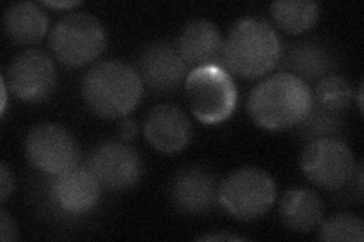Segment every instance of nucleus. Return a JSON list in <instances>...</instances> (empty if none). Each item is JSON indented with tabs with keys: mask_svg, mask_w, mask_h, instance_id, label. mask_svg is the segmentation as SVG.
Wrapping results in <instances>:
<instances>
[{
	"mask_svg": "<svg viewBox=\"0 0 364 242\" xmlns=\"http://www.w3.org/2000/svg\"><path fill=\"white\" fill-rule=\"evenodd\" d=\"M278 65H281V72L299 77L304 82H313L333 75L337 67V56L323 41L304 40L282 50Z\"/></svg>",
	"mask_w": 364,
	"mask_h": 242,
	"instance_id": "nucleus-15",
	"label": "nucleus"
},
{
	"mask_svg": "<svg viewBox=\"0 0 364 242\" xmlns=\"http://www.w3.org/2000/svg\"><path fill=\"white\" fill-rule=\"evenodd\" d=\"M20 239L18 227L14 221V218L11 216L5 209L0 211V241L9 242Z\"/></svg>",
	"mask_w": 364,
	"mask_h": 242,
	"instance_id": "nucleus-23",
	"label": "nucleus"
},
{
	"mask_svg": "<svg viewBox=\"0 0 364 242\" xmlns=\"http://www.w3.org/2000/svg\"><path fill=\"white\" fill-rule=\"evenodd\" d=\"M282 45L270 23L259 17L237 20L223 40L220 65L231 76L257 79L279 64Z\"/></svg>",
	"mask_w": 364,
	"mask_h": 242,
	"instance_id": "nucleus-1",
	"label": "nucleus"
},
{
	"mask_svg": "<svg viewBox=\"0 0 364 242\" xmlns=\"http://www.w3.org/2000/svg\"><path fill=\"white\" fill-rule=\"evenodd\" d=\"M136 124L132 119H122V121L119 123V140L123 143H131L134 138L136 136Z\"/></svg>",
	"mask_w": 364,
	"mask_h": 242,
	"instance_id": "nucleus-25",
	"label": "nucleus"
},
{
	"mask_svg": "<svg viewBox=\"0 0 364 242\" xmlns=\"http://www.w3.org/2000/svg\"><path fill=\"white\" fill-rule=\"evenodd\" d=\"M44 5H48L50 8H61V9H67V8H73L77 6L79 2H46Z\"/></svg>",
	"mask_w": 364,
	"mask_h": 242,
	"instance_id": "nucleus-27",
	"label": "nucleus"
},
{
	"mask_svg": "<svg viewBox=\"0 0 364 242\" xmlns=\"http://www.w3.org/2000/svg\"><path fill=\"white\" fill-rule=\"evenodd\" d=\"M199 241H245V236H238L234 233H226V232H219V233H205L198 238Z\"/></svg>",
	"mask_w": 364,
	"mask_h": 242,
	"instance_id": "nucleus-26",
	"label": "nucleus"
},
{
	"mask_svg": "<svg viewBox=\"0 0 364 242\" xmlns=\"http://www.w3.org/2000/svg\"><path fill=\"white\" fill-rule=\"evenodd\" d=\"M186 96L195 117L203 124L226 121L237 108V87L220 64L195 67L186 79Z\"/></svg>",
	"mask_w": 364,
	"mask_h": 242,
	"instance_id": "nucleus-4",
	"label": "nucleus"
},
{
	"mask_svg": "<svg viewBox=\"0 0 364 242\" xmlns=\"http://www.w3.org/2000/svg\"><path fill=\"white\" fill-rule=\"evenodd\" d=\"M352 99H354V89L349 80L334 73L317 80L313 93V100L317 106L337 114H343L349 108Z\"/></svg>",
	"mask_w": 364,
	"mask_h": 242,
	"instance_id": "nucleus-20",
	"label": "nucleus"
},
{
	"mask_svg": "<svg viewBox=\"0 0 364 242\" xmlns=\"http://www.w3.org/2000/svg\"><path fill=\"white\" fill-rule=\"evenodd\" d=\"M357 164L352 150L340 138H318L305 144L301 170L313 185L338 191L354 177Z\"/></svg>",
	"mask_w": 364,
	"mask_h": 242,
	"instance_id": "nucleus-7",
	"label": "nucleus"
},
{
	"mask_svg": "<svg viewBox=\"0 0 364 242\" xmlns=\"http://www.w3.org/2000/svg\"><path fill=\"white\" fill-rule=\"evenodd\" d=\"M357 101H358V109H360V112H363V84H360V87H358Z\"/></svg>",
	"mask_w": 364,
	"mask_h": 242,
	"instance_id": "nucleus-29",
	"label": "nucleus"
},
{
	"mask_svg": "<svg viewBox=\"0 0 364 242\" xmlns=\"http://www.w3.org/2000/svg\"><path fill=\"white\" fill-rule=\"evenodd\" d=\"M104 189L124 191L135 187L144 172L143 159L129 143L107 141L90 153L85 165Z\"/></svg>",
	"mask_w": 364,
	"mask_h": 242,
	"instance_id": "nucleus-10",
	"label": "nucleus"
},
{
	"mask_svg": "<svg viewBox=\"0 0 364 242\" xmlns=\"http://www.w3.org/2000/svg\"><path fill=\"white\" fill-rule=\"evenodd\" d=\"M107 32L100 20L88 13L67 14L53 25L49 48L67 67L88 65L105 52Z\"/></svg>",
	"mask_w": 364,
	"mask_h": 242,
	"instance_id": "nucleus-5",
	"label": "nucleus"
},
{
	"mask_svg": "<svg viewBox=\"0 0 364 242\" xmlns=\"http://www.w3.org/2000/svg\"><path fill=\"white\" fill-rule=\"evenodd\" d=\"M135 70L151 93L168 94L179 89L187 79L188 64L172 44L159 41L141 50Z\"/></svg>",
	"mask_w": 364,
	"mask_h": 242,
	"instance_id": "nucleus-11",
	"label": "nucleus"
},
{
	"mask_svg": "<svg viewBox=\"0 0 364 242\" xmlns=\"http://www.w3.org/2000/svg\"><path fill=\"white\" fill-rule=\"evenodd\" d=\"M11 94L28 103L48 100L58 84L52 57L41 50H25L9 62L2 76Z\"/></svg>",
	"mask_w": 364,
	"mask_h": 242,
	"instance_id": "nucleus-9",
	"label": "nucleus"
},
{
	"mask_svg": "<svg viewBox=\"0 0 364 242\" xmlns=\"http://www.w3.org/2000/svg\"><path fill=\"white\" fill-rule=\"evenodd\" d=\"M296 131L301 140L306 143L318 138H340L341 132L345 131V120L341 114L313 105L305 120L296 126Z\"/></svg>",
	"mask_w": 364,
	"mask_h": 242,
	"instance_id": "nucleus-21",
	"label": "nucleus"
},
{
	"mask_svg": "<svg viewBox=\"0 0 364 242\" xmlns=\"http://www.w3.org/2000/svg\"><path fill=\"white\" fill-rule=\"evenodd\" d=\"M318 238L322 241H364V223L358 215L340 212L322 221Z\"/></svg>",
	"mask_w": 364,
	"mask_h": 242,
	"instance_id": "nucleus-22",
	"label": "nucleus"
},
{
	"mask_svg": "<svg viewBox=\"0 0 364 242\" xmlns=\"http://www.w3.org/2000/svg\"><path fill=\"white\" fill-rule=\"evenodd\" d=\"M168 194L175 209L187 215L210 214L220 204L218 179L199 165L181 168L170 182Z\"/></svg>",
	"mask_w": 364,
	"mask_h": 242,
	"instance_id": "nucleus-12",
	"label": "nucleus"
},
{
	"mask_svg": "<svg viewBox=\"0 0 364 242\" xmlns=\"http://www.w3.org/2000/svg\"><path fill=\"white\" fill-rule=\"evenodd\" d=\"M176 49L188 65L220 64L223 37L213 21L205 18L191 20L181 31Z\"/></svg>",
	"mask_w": 364,
	"mask_h": 242,
	"instance_id": "nucleus-16",
	"label": "nucleus"
},
{
	"mask_svg": "<svg viewBox=\"0 0 364 242\" xmlns=\"http://www.w3.org/2000/svg\"><path fill=\"white\" fill-rule=\"evenodd\" d=\"M143 129L147 143L161 153L181 152L190 144L193 136L187 114L170 103H161L147 112Z\"/></svg>",
	"mask_w": 364,
	"mask_h": 242,
	"instance_id": "nucleus-14",
	"label": "nucleus"
},
{
	"mask_svg": "<svg viewBox=\"0 0 364 242\" xmlns=\"http://www.w3.org/2000/svg\"><path fill=\"white\" fill-rule=\"evenodd\" d=\"M14 191V177L9 167L4 163L0 165V200L6 202L8 197Z\"/></svg>",
	"mask_w": 364,
	"mask_h": 242,
	"instance_id": "nucleus-24",
	"label": "nucleus"
},
{
	"mask_svg": "<svg viewBox=\"0 0 364 242\" xmlns=\"http://www.w3.org/2000/svg\"><path fill=\"white\" fill-rule=\"evenodd\" d=\"M143 82L135 68L119 60L95 64L84 75L81 91L85 105L104 120H122L143 97Z\"/></svg>",
	"mask_w": 364,
	"mask_h": 242,
	"instance_id": "nucleus-3",
	"label": "nucleus"
},
{
	"mask_svg": "<svg viewBox=\"0 0 364 242\" xmlns=\"http://www.w3.org/2000/svg\"><path fill=\"white\" fill-rule=\"evenodd\" d=\"M314 105L309 84L279 72L259 82L247 99V114L259 128L286 131L301 124Z\"/></svg>",
	"mask_w": 364,
	"mask_h": 242,
	"instance_id": "nucleus-2",
	"label": "nucleus"
},
{
	"mask_svg": "<svg viewBox=\"0 0 364 242\" xmlns=\"http://www.w3.org/2000/svg\"><path fill=\"white\" fill-rule=\"evenodd\" d=\"M52 177L49 202L56 211L67 216H81L95 209L100 199L102 185L87 167L77 165Z\"/></svg>",
	"mask_w": 364,
	"mask_h": 242,
	"instance_id": "nucleus-13",
	"label": "nucleus"
},
{
	"mask_svg": "<svg viewBox=\"0 0 364 242\" xmlns=\"http://www.w3.org/2000/svg\"><path fill=\"white\" fill-rule=\"evenodd\" d=\"M4 28L11 41L20 45H31L46 37L49 18L37 4L17 2L5 11Z\"/></svg>",
	"mask_w": 364,
	"mask_h": 242,
	"instance_id": "nucleus-18",
	"label": "nucleus"
},
{
	"mask_svg": "<svg viewBox=\"0 0 364 242\" xmlns=\"http://www.w3.org/2000/svg\"><path fill=\"white\" fill-rule=\"evenodd\" d=\"M277 200V185L267 171L242 167L230 172L219 185L223 209L240 221H255L266 215Z\"/></svg>",
	"mask_w": 364,
	"mask_h": 242,
	"instance_id": "nucleus-6",
	"label": "nucleus"
},
{
	"mask_svg": "<svg viewBox=\"0 0 364 242\" xmlns=\"http://www.w3.org/2000/svg\"><path fill=\"white\" fill-rule=\"evenodd\" d=\"M278 212L281 223L291 232L309 233L322 224L325 204L316 191L296 187L282 194Z\"/></svg>",
	"mask_w": 364,
	"mask_h": 242,
	"instance_id": "nucleus-17",
	"label": "nucleus"
},
{
	"mask_svg": "<svg viewBox=\"0 0 364 242\" xmlns=\"http://www.w3.org/2000/svg\"><path fill=\"white\" fill-rule=\"evenodd\" d=\"M6 99H8V87L5 84V80L2 79V114L6 111Z\"/></svg>",
	"mask_w": 364,
	"mask_h": 242,
	"instance_id": "nucleus-28",
	"label": "nucleus"
},
{
	"mask_svg": "<svg viewBox=\"0 0 364 242\" xmlns=\"http://www.w3.org/2000/svg\"><path fill=\"white\" fill-rule=\"evenodd\" d=\"M270 16L281 31L299 35L316 26L321 5L311 0H278L270 5Z\"/></svg>",
	"mask_w": 364,
	"mask_h": 242,
	"instance_id": "nucleus-19",
	"label": "nucleus"
},
{
	"mask_svg": "<svg viewBox=\"0 0 364 242\" xmlns=\"http://www.w3.org/2000/svg\"><path fill=\"white\" fill-rule=\"evenodd\" d=\"M25 152L31 165L49 176H60L81 163L76 136L53 123L33 126L26 136Z\"/></svg>",
	"mask_w": 364,
	"mask_h": 242,
	"instance_id": "nucleus-8",
	"label": "nucleus"
}]
</instances>
